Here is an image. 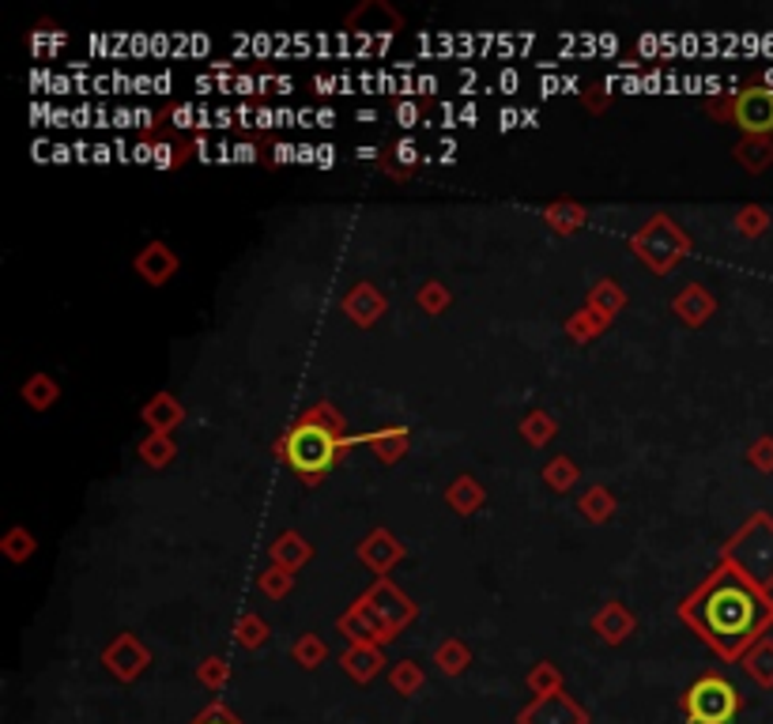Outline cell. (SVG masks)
I'll return each mask as SVG.
<instances>
[{
    "label": "cell",
    "instance_id": "3957f363",
    "mask_svg": "<svg viewBox=\"0 0 773 724\" xmlns=\"http://www.w3.org/2000/svg\"><path fill=\"white\" fill-rule=\"evenodd\" d=\"M687 710L698 724H728L736 713V687L709 676L687 694Z\"/></svg>",
    "mask_w": 773,
    "mask_h": 724
},
{
    "label": "cell",
    "instance_id": "6da1fadb",
    "mask_svg": "<svg viewBox=\"0 0 773 724\" xmlns=\"http://www.w3.org/2000/svg\"><path fill=\"white\" fill-rule=\"evenodd\" d=\"M694 623L717 641L720 649H736L743 638H751L762 619V600L743 585L736 573H720L691 607Z\"/></svg>",
    "mask_w": 773,
    "mask_h": 724
},
{
    "label": "cell",
    "instance_id": "277c9868",
    "mask_svg": "<svg viewBox=\"0 0 773 724\" xmlns=\"http://www.w3.org/2000/svg\"><path fill=\"white\" fill-rule=\"evenodd\" d=\"M736 121L747 132H770L773 129V91L766 87H751L736 99Z\"/></svg>",
    "mask_w": 773,
    "mask_h": 724
},
{
    "label": "cell",
    "instance_id": "7a4b0ae2",
    "mask_svg": "<svg viewBox=\"0 0 773 724\" xmlns=\"http://www.w3.org/2000/svg\"><path fill=\"white\" fill-rule=\"evenodd\" d=\"M284 453L302 475H321L324 468H332V461H336L340 441L329 427H321V423H302V427L291 430Z\"/></svg>",
    "mask_w": 773,
    "mask_h": 724
}]
</instances>
